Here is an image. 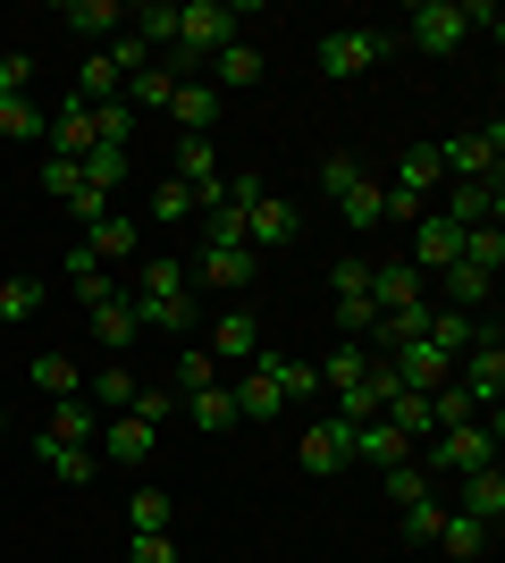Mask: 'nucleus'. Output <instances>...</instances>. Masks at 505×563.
<instances>
[{
    "label": "nucleus",
    "instance_id": "1",
    "mask_svg": "<svg viewBox=\"0 0 505 563\" xmlns=\"http://www.w3.org/2000/svg\"><path fill=\"white\" fill-rule=\"evenodd\" d=\"M497 446H505V412H481V421H463V429H438V438H430V463H421V471L472 479V471H497Z\"/></svg>",
    "mask_w": 505,
    "mask_h": 563
},
{
    "label": "nucleus",
    "instance_id": "2",
    "mask_svg": "<svg viewBox=\"0 0 505 563\" xmlns=\"http://www.w3.org/2000/svg\"><path fill=\"white\" fill-rule=\"evenodd\" d=\"M455 387L472 396V412H497L505 404V336H497V320H488V329L472 336V353L455 362Z\"/></svg>",
    "mask_w": 505,
    "mask_h": 563
},
{
    "label": "nucleus",
    "instance_id": "3",
    "mask_svg": "<svg viewBox=\"0 0 505 563\" xmlns=\"http://www.w3.org/2000/svg\"><path fill=\"white\" fill-rule=\"evenodd\" d=\"M387 51H396V43H387V34H371V25H337V34H320L312 59H320V76H329V85H345V76H371Z\"/></svg>",
    "mask_w": 505,
    "mask_h": 563
},
{
    "label": "nucleus",
    "instance_id": "4",
    "mask_svg": "<svg viewBox=\"0 0 505 563\" xmlns=\"http://www.w3.org/2000/svg\"><path fill=\"white\" fill-rule=\"evenodd\" d=\"M237 25H244V9H219V0H186V9H177V51H186V59H211V51L237 43Z\"/></svg>",
    "mask_w": 505,
    "mask_h": 563
},
{
    "label": "nucleus",
    "instance_id": "5",
    "mask_svg": "<svg viewBox=\"0 0 505 563\" xmlns=\"http://www.w3.org/2000/svg\"><path fill=\"white\" fill-rule=\"evenodd\" d=\"M405 43L413 51H430V59H447L455 43H472V18H463V0H421L405 18Z\"/></svg>",
    "mask_w": 505,
    "mask_h": 563
},
{
    "label": "nucleus",
    "instance_id": "6",
    "mask_svg": "<svg viewBox=\"0 0 505 563\" xmlns=\"http://www.w3.org/2000/svg\"><path fill=\"white\" fill-rule=\"evenodd\" d=\"M295 235H304V211L278 202V194H262V202L244 211V253H253V261H262V253H287Z\"/></svg>",
    "mask_w": 505,
    "mask_h": 563
},
{
    "label": "nucleus",
    "instance_id": "7",
    "mask_svg": "<svg viewBox=\"0 0 505 563\" xmlns=\"http://www.w3.org/2000/svg\"><path fill=\"white\" fill-rule=\"evenodd\" d=\"M405 235H413V269H421V278H447V269L463 261V228H455V219H438V211H421Z\"/></svg>",
    "mask_w": 505,
    "mask_h": 563
},
{
    "label": "nucleus",
    "instance_id": "8",
    "mask_svg": "<svg viewBox=\"0 0 505 563\" xmlns=\"http://www.w3.org/2000/svg\"><path fill=\"white\" fill-rule=\"evenodd\" d=\"M345 463L396 471V463H413V438H405V429H387V421H345Z\"/></svg>",
    "mask_w": 505,
    "mask_h": 563
},
{
    "label": "nucleus",
    "instance_id": "9",
    "mask_svg": "<svg viewBox=\"0 0 505 563\" xmlns=\"http://www.w3.org/2000/svg\"><path fill=\"white\" fill-rule=\"evenodd\" d=\"M152 438H161L152 421L110 412V421H101V438H94V454H101V463H119V471H144V463H152Z\"/></svg>",
    "mask_w": 505,
    "mask_h": 563
},
{
    "label": "nucleus",
    "instance_id": "10",
    "mask_svg": "<svg viewBox=\"0 0 505 563\" xmlns=\"http://www.w3.org/2000/svg\"><path fill=\"white\" fill-rule=\"evenodd\" d=\"M186 278H202L211 295H244V286L262 278V261L244 253V244H202V261H194Z\"/></svg>",
    "mask_w": 505,
    "mask_h": 563
},
{
    "label": "nucleus",
    "instance_id": "11",
    "mask_svg": "<svg viewBox=\"0 0 505 563\" xmlns=\"http://www.w3.org/2000/svg\"><path fill=\"white\" fill-rule=\"evenodd\" d=\"M497 152H505V126H488V135H447L438 143V168H447V177H497Z\"/></svg>",
    "mask_w": 505,
    "mask_h": 563
},
{
    "label": "nucleus",
    "instance_id": "12",
    "mask_svg": "<svg viewBox=\"0 0 505 563\" xmlns=\"http://www.w3.org/2000/svg\"><path fill=\"white\" fill-rule=\"evenodd\" d=\"M438 219H455V228H497V219H505L497 177H463V186H447V211H438Z\"/></svg>",
    "mask_w": 505,
    "mask_h": 563
},
{
    "label": "nucleus",
    "instance_id": "13",
    "mask_svg": "<svg viewBox=\"0 0 505 563\" xmlns=\"http://www.w3.org/2000/svg\"><path fill=\"white\" fill-rule=\"evenodd\" d=\"M371 303L380 311H413V303H430V278H421L413 261H371Z\"/></svg>",
    "mask_w": 505,
    "mask_h": 563
},
{
    "label": "nucleus",
    "instance_id": "14",
    "mask_svg": "<svg viewBox=\"0 0 505 563\" xmlns=\"http://www.w3.org/2000/svg\"><path fill=\"white\" fill-rule=\"evenodd\" d=\"M295 463L312 471V479H337V471H354V463H345V421H312L304 438H295Z\"/></svg>",
    "mask_w": 505,
    "mask_h": 563
},
{
    "label": "nucleus",
    "instance_id": "15",
    "mask_svg": "<svg viewBox=\"0 0 505 563\" xmlns=\"http://www.w3.org/2000/svg\"><path fill=\"white\" fill-rule=\"evenodd\" d=\"M168 118H177V135H211V126H219V93H211V76H177V93H168Z\"/></svg>",
    "mask_w": 505,
    "mask_h": 563
},
{
    "label": "nucleus",
    "instance_id": "16",
    "mask_svg": "<svg viewBox=\"0 0 505 563\" xmlns=\"http://www.w3.org/2000/svg\"><path fill=\"white\" fill-rule=\"evenodd\" d=\"M262 85V43H228V51H211V93H253Z\"/></svg>",
    "mask_w": 505,
    "mask_h": 563
},
{
    "label": "nucleus",
    "instance_id": "17",
    "mask_svg": "<svg viewBox=\"0 0 505 563\" xmlns=\"http://www.w3.org/2000/svg\"><path fill=\"white\" fill-rule=\"evenodd\" d=\"M34 438H51V446H94V438H101V412L85 396H68V404H51V421L34 429Z\"/></svg>",
    "mask_w": 505,
    "mask_h": 563
},
{
    "label": "nucleus",
    "instance_id": "18",
    "mask_svg": "<svg viewBox=\"0 0 505 563\" xmlns=\"http://www.w3.org/2000/svg\"><path fill=\"white\" fill-rule=\"evenodd\" d=\"M68 286H76V303H85V311H94V303H110V295H127V286H119V269H110V261H94L85 244H68Z\"/></svg>",
    "mask_w": 505,
    "mask_h": 563
},
{
    "label": "nucleus",
    "instance_id": "19",
    "mask_svg": "<svg viewBox=\"0 0 505 563\" xmlns=\"http://www.w3.org/2000/svg\"><path fill=\"white\" fill-rule=\"evenodd\" d=\"M253 371H262L287 404H312V396H320V371H312V362H287V353H270V345L253 353Z\"/></svg>",
    "mask_w": 505,
    "mask_h": 563
},
{
    "label": "nucleus",
    "instance_id": "20",
    "mask_svg": "<svg viewBox=\"0 0 505 563\" xmlns=\"http://www.w3.org/2000/svg\"><path fill=\"white\" fill-rule=\"evenodd\" d=\"M211 362H253V353H262V320H253V311H219V329H211Z\"/></svg>",
    "mask_w": 505,
    "mask_h": 563
},
{
    "label": "nucleus",
    "instance_id": "21",
    "mask_svg": "<svg viewBox=\"0 0 505 563\" xmlns=\"http://www.w3.org/2000/svg\"><path fill=\"white\" fill-rule=\"evenodd\" d=\"M59 25H68L76 43H110V34L127 25V9H119V0H68V9H59Z\"/></svg>",
    "mask_w": 505,
    "mask_h": 563
},
{
    "label": "nucleus",
    "instance_id": "22",
    "mask_svg": "<svg viewBox=\"0 0 505 563\" xmlns=\"http://www.w3.org/2000/svg\"><path fill=\"white\" fill-rule=\"evenodd\" d=\"M25 378H34V387H43L51 404L85 396V362H76V353H34V362H25Z\"/></svg>",
    "mask_w": 505,
    "mask_h": 563
},
{
    "label": "nucleus",
    "instance_id": "23",
    "mask_svg": "<svg viewBox=\"0 0 505 563\" xmlns=\"http://www.w3.org/2000/svg\"><path fill=\"white\" fill-rule=\"evenodd\" d=\"M396 194H413V202H430L438 186H447V168H438V143H413L405 161H396V177H387Z\"/></svg>",
    "mask_w": 505,
    "mask_h": 563
},
{
    "label": "nucleus",
    "instance_id": "24",
    "mask_svg": "<svg viewBox=\"0 0 505 563\" xmlns=\"http://www.w3.org/2000/svg\"><path fill=\"white\" fill-rule=\"evenodd\" d=\"M177 412H186L194 429H237L244 421V412H237V387H219V378H211V387H194V396H177Z\"/></svg>",
    "mask_w": 505,
    "mask_h": 563
},
{
    "label": "nucleus",
    "instance_id": "25",
    "mask_svg": "<svg viewBox=\"0 0 505 563\" xmlns=\"http://www.w3.org/2000/svg\"><path fill=\"white\" fill-rule=\"evenodd\" d=\"M455 514H472L481 530H497V521H505V471H472L463 496H455Z\"/></svg>",
    "mask_w": 505,
    "mask_h": 563
},
{
    "label": "nucleus",
    "instance_id": "26",
    "mask_svg": "<svg viewBox=\"0 0 505 563\" xmlns=\"http://www.w3.org/2000/svg\"><path fill=\"white\" fill-rule=\"evenodd\" d=\"M127 303H135V329H144V336H186L194 329V295H161V303L127 295Z\"/></svg>",
    "mask_w": 505,
    "mask_h": 563
},
{
    "label": "nucleus",
    "instance_id": "27",
    "mask_svg": "<svg viewBox=\"0 0 505 563\" xmlns=\"http://www.w3.org/2000/svg\"><path fill=\"white\" fill-rule=\"evenodd\" d=\"M85 320H94V345H101V353H127V345H135V336H144V329H135V303H127V295H110V303H94V311H85Z\"/></svg>",
    "mask_w": 505,
    "mask_h": 563
},
{
    "label": "nucleus",
    "instance_id": "28",
    "mask_svg": "<svg viewBox=\"0 0 505 563\" xmlns=\"http://www.w3.org/2000/svg\"><path fill=\"white\" fill-rule=\"evenodd\" d=\"M488 539H497V530H481L472 514H455V505H447V521H438V555H455V563H481V555H488Z\"/></svg>",
    "mask_w": 505,
    "mask_h": 563
},
{
    "label": "nucleus",
    "instance_id": "29",
    "mask_svg": "<svg viewBox=\"0 0 505 563\" xmlns=\"http://www.w3.org/2000/svg\"><path fill=\"white\" fill-rule=\"evenodd\" d=\"M430 336L438 353H447V362H463V353H472V336H481V320H472V311H447V303H430Z\"/></svg>",
    "mask_w": 505,
    "mask_h": 563
},
{
    "label": "nucleus",
    "instance_id": "30",
    "mask_svg": "<svg viewBox=\"0 0 505 563\" xmlns=\"http://www.w3.org/2000/svg\"><path fill=\"white\" fill-rule=\"evenodd\" d=\"M34 463H43L51 479H68V488H85V479L101 471V454H94V446H51V438H34Z\"/></svg>",
    "mask_w": 505,
    "mask_h": 563
},
{
    "label": "nucleus",
    "instance_id": "31",
    "mask_svg": "<svg viewBox=\"0 0 505 563\" xmlns=\"http://www.w3.org/2000/svg\"><path fill=\"white\" fill-rule=\"evenodd\" d=\"M135 387H144V378L127 371V362H101V371H94V396H85V404L110 421V412H127V404H135Z\"/></svg>",
    "mask_w": 505,
    "mask_h": 563
},
{
    "label": "nucleus",
    "instance_id": "32",
    "mask_svg": "<svg viewBox=\"0 0 505 563\" xmlns=\"http://www.w3.org/2000/svg\"><path fill=\"white\" fill-rule=\"evenodd\" d=\"M371 362H380L371 345H337L329 362H312V371H320V387H329V396H345V387H362V371H371Z\"/></svg>",
    "mask_w": 505,
    "mask_h": 563
},
{
    "label": "nucleus",
    "instance_id": "33",
    "mask_svg": "<svg viewBox=\"0 0 505 563\" xmlns=\"http://www.w3.org/2000/svg\"><path fill=\"white\" fill-rule=\"evenodd\" d=\"M438 521H447V496H413V505H396L405 547H438Z\"/></svg>",
    "mask_w": 505,
    "mask_h": 563
},
{
    "label": "nucleus",
    "instance_id": "34",
    "mask_svg": "<svg viewBox=\"0 0 505 563\" xmlns=\"http://www.w3.org/2000/svg\"><path fill=\"white\" fill-rule=\"evenodd\" d=\"M135 244H144V235H135V219H127V211H110L101 228H85V253H94V261H127Z\"/></svg>",
    "mask_w": 505,
    "mask_h": 563
},
{
    "label": "nucleus",
    "instance_id": "35",
    "mask_svg": "<svg viewBox=\"0 0 505 563\" xmlns=\"http://www.w3.org/2000/svg\"><path fill=\"white\" fill-rule=\"evenodd\" d=\"M127 25L144 34L152 59H161V51H177V9H168V0H144V9H127Z\"/></svg>",
    "mask_w": 505,
    "mask_h": 563
},
{
    "label": "nucleus",
    "instance_id": "36",
    "mask_svg": "<svg viewBox=\"0 0 505 563\" xmlns=\"http://www.w3.org/2000/svg\"><path fill=\"white\" fill-rule=\"evenodd\" d=\"M168 93H177V76H168L161 59H152L144 76H127V93H119V101H127L135 118H152V110H168Z\"/></svg>",
    "mask_w": 505,
    "mask_h": 563
},
{
    "label": "nucleus",
    "instance_id": "37",
    "mask_svg": "<svg viewBox=\"0 0 505 563\" xmlns=\"http://www.w3.org/2000/svg\"><path fill=\"white\" fill-rule=\"evenodd\" d=\"M237 412L244 421H278V412H287V396H278V387H270L262 371H253V362H244V387H237Z\"/></svg>",
    "mask_w": 505,
    "mask_h": 563
},
{
    "label": "nucleus",
    "instance_id": "38",
    "mask_svg": "<svg viewBox=\"0 0 505 563\" xmlns=\"http://www.w3.org/2000/svg\"><path fill=\"white\" fill-rule=\"evenodd\" d=\"M43 311V278H0V329H25Z\"/></svg>",
    "mask_w": 505,
    "mask_h": 563
},
{
    "label": "nucleus",
    "instance_id": "39",
    "mask_svg": "<svg viewBox=\"0 0 505 563\" xmlns=\"http://www.w3.org/2000/svg\"><path fill=\"white\" fill-rule=\"evenodd\" d=\"M127 295H144V303H161V295H186V261L152 253V261H144V278L127 286Z\"/></svg>",
    "mask_w": 505,
    "mask_h": 563
},
{
    "label": "nucleus",
    "instance_id": "40",
    "mask_svg": "<svg viewBox=\"0 0 505 563\" xmlns=\"http://www.w3.org/2000/svg\"><path fill=\"white\" fill-rule=\"evenodd\" d=\"M463 269L497 278V269H505V228H463Z\"/></svg>",
    "mask_w": 505,
    "mask_h": 563
},
{
    "label": "nucleus",
    "instance_id": "41",
    "mask_svg": "<svg viewBox=\"0 0 505 563\" xmlns=\"http://www.w3.org/2000/svg\"><path fill=\"white\" fill-rule=\"evenodd\" d=\"M380 177H354V186L337 194V211H345V228H380Z\"/></svg>",
    "mask_w": 505,
    "mask_h": 563
},
{
    "label": "nucleus",
    "instance_id": "42",
    "mask_svg": "<svg viewBox=\"0 0 505 563\" xmlns=\"http://www.w3.org/2000/svg\"><path fill=\"white\" fill-rule=\"evenodd\" d=\"M211 378H219V362L202 345H186L177 362H168V396H194V387H211Z\"/></svg>",
    "mask_w": 505,
    "mask_h": 563
},
{
    "label": "nucleus",
    "instance_id": "43",
    "mask_svg": "<svg viewBox=\"0 0 505 563\" xmlns=\"http://www.w3.org/2000/svg\"><path fill=\"white\" fill-rule=\"evenodd\" d=\"M85 186H101V194H119L127 186V168H135V152H110V143H101V152H85Z\"/></svg>",
    "mask_w": 505,
    "mask_h": 563
},
{
    "label": "nucleus",
    "instance_id": "44",
    "mask_svg": "<svg viewBox=\"0 0 505 563\" xmlns=\"http://www.w3.org/2000/svg\"><path fill=\"white\" fill-rule=\"evenodd\" d=\"M337 329H345V345H371V329H380V303H371V295H337Z\"/></svg>",
    "mask_w": 505,
    "mask_h": 563
},
{
    "label": "nucleus",
    "instance_id": "45",
    "mask_svg": "<svg viewBox=\"0 0 505 563\" xmlns=\"http://www.w3.org/2000/svg\"><path fill=\"white\" fill-rule=\"evenodd\" d=\"M101 59L119 68V85H127V76H144V68H152V51H144V34H135V25H119V34H110V51H101Z\"/></svg>",
    "mask_w": 505,
    "mask_h": 563
},
{
    "label": "nucleus",
    "instance_id": "46",
    "mask_svg": "<svg viewBox=\"0 0 505 563\" xmlns=\"http://www.w3.org/2000/svg\"><path fill=\"white\" fill-rule=\"evenodd\" d=\"M0 135H9V143H43V110H34L25 93H9V101H0Z\"/></svg>",
    "mask_w": 505,
    "mask_h": 563
},
{
    "label": "nucleus",
    "instance_id": "47",
    "mask_svg": "<svg viewBox=\"0 0 505 563\" xmlns=\"http://www.w3.org/2000/svg\"><path fill=\"white\" fill-rule=\"evenodd\" d=\"M168 521H177V505H168L161 488H135V496H127V530H168Z\"/></svg>",
    "mask_w": 505,
    "mask_h": 563
},
{
    "label": "nucleus",
    "instance_id": "48",
    "mask_svg": "<svg viewBox=\"0 0 505 563\" xmlns=\"http://www.w3.org/2000/svg\"><path fill=\"white\" fill-rule=\"evenodd\" d=\"M488 286H497V278H481V269H463V261H455V269H447V311H481Z\"/></svg>",
    "mask_w": 505,
    "mask_h": 563
},
{
    "label": "nucleus",
    "instance_id": "49",
    "mask_svg": "<svg viewBox=\"0 0 505 563\" xmlns=\"http://www.w3.org/2000/svg\"><path fill=\"white\" fill-rule=\"evenodd\" d=\"M430 421H438V429H463V421H481V412H472V396H463L455 378H447V387L430 396Z\"/></svg>",
    "mask_w": 505,
    "mask_h": 563
},
{
    "label": "nucleus",
    "instance_id": "50",
    "mask_svg": "<svg viewBox=\"0 0 505 563\" xmlns=\"http://www.w3.org/2000/svg\"><path fill=\"white\" fill-rule=\"evenodd\" d=\"M76 186H85V168L59 161V152H43V194H51V202H76Z\"/></svg>",
    "mask_w": 505,
    "mask_h": 563
},
{
    "label": "nucleus",
    "instance_id": "51",
    "mask_svg": "<svg viewBox=\"0 0 505 563\" xmlns=\"http://www.w3.org/2000/svg\"><path fill=\"white\" fill-rule=\"evenodd\" d=\"M127 563H177V539L168 530H127Z\"/></svg>",
    "mask_w": 505,
    "mask_h": 563
},
{
    "label": "nucleus",
    "instance_id": "52",
    "mask_svg": "<svg viewBox=\"0 0 505 563\" xmlns=\"http://www.w3.org/2000/svg\"><path fill=\"white\" fill-rule=\"evenodd\" d=\"M380 479H387V496H396V505H413V496H438L421 463H396V471H380Z\"/></svg>",
    "mask_w": 505,
    "mask_h": 563
},
{
    "label": "nucleus",
    "instance_id": "53",
    "mask_svg": "<svg viewBox=\"0 0 505 563\" xmlns=\"http://www.w3.org/2000/svg\"><path fill=\"white\" fill-rule=\"evenodd\" d=\"M68 211H76V228H101V219L119 211V194H101V186H76V202H68Z\"/></svg>",
    "mask_w": 505,
    "mask_h": 563
},
{
    "label": "nucleus",
    "instance_id": "54",
    "mask_svg": "<svg viewBox=\"0 0 505 563\" xmlns=\"http://www.w3.org/2000/svg\"><path fill=\"white\" fill-rule=\"evenodd\" d=\"M127 412H135V421H177V396H168V387H135V404H127Z\"/></svg>",
    "mask_w": 505,
    "mask_h": 563
},
{
    "label": "nucleus",
    "instance_id": "55",
    "mask_svg": "<svg viewBox=\"0 0 505 563\" xmlns=\"http://www.w3.org/2000/svg\"><path fill=\"white\" fill-rule=\"evenodd\" d=\"M329 295H371V261H362V253H345V261L329 269Z\"/></svg>",
    "mask_w": 505,
    "mask_h": 563
},
{
    "label": "nucleus",
    "instance_id": "56",
    "mask_svg": "<svg viewBox=\"0 0 505 563\" xmlns=\"http://www.w3.org/2000/svg\"><path fill=\"white\" fill-rule=\"evenodd\" d=\"M152 219H194V194L177 186V177H161V186H152Z\"/></svg>",
    "mask_w": 505,
    "mask_h": 563
},
{
    "label": "nucleus",
    "instance_id": "57",
    "mask_svg": "<svg viewBox=\"0 0 505 563\" xmlns=\"http://www.w3.org/2000/svg\"><path fill=\"white\" fill-rule=\"evenodd\" d=\"M25 85H34V59H25V51H9V59H0V101L25 93Z\"/></svg>",
    "mask_w": 505,
    "mask_h": 563
},
{
    "label": "nucleus",
    "instance_id": "58",
    "mask_svg": "<svg viewBox=\"0 0 505 563\" xmlns=\"http://www.w3.org/2000/svg\"><path fill=\"white\" fill-rule=\"evenodd\" d=\"M463 18H472V34H497V25H505L497 0H463Z\"/></svg>",
    "mask_w": 505,
    "mask_h": 563
},
{
    "label": "nucleus",
    "instance_id": "59",
    "mask_svg": "<svg viewBox=\"0 0 505 563\" xmlns=\"http://www.w3.org/2000/svg\"><path fill=\"white\" fill-rule=\"evenodd\" d=\"M0 438H9V412H0Z\"/></svg>",
    "mask_w": 505,
    "mask_h": 563
}]
</instances>
